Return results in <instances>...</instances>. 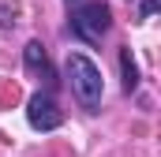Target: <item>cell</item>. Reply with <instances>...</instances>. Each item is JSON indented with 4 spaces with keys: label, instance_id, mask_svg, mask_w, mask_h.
Returning a JSON list of instances; mask_svg holds the SVG:
<instances>
[{
    "label": "cell",
    "instance_id": "obj_1",
    "mask_svg": "<svg viewBox=\"0 0 161 157\" xmlns=\"http://www.w3.org/2000/svg\"><path fill=\"white\" fill-rule=\"evenodd\" d=\"M68 78H71V90H75V97H79L82 109H90V112H97L101 109V94H105V86H101V68L86 56V52H68Z\"/></svg>",
    "mask_w": 161,
    "mask_h": 157
},
{
    "label": "cell",
    "instance_id": "obj_5",
    "mask_svg": "<svg viewBox=\"0 0 161 157\" xmlns=\"http://www.w3.org/2000/svg\"><path fill=\"white\" fill-rule=\"evenodd\" d=\"M120 75H124V90L131 94V90L139 86V64H135L131 49H120Z\"/></svg>",
    "mask_w": 161,
    "mask_h": 157
},
{
    "label": "cell",
    "instance_id": "obj_6",
    "mask_svg": "<svg viewBox=\"0 0 161 157\" xmlns=\"http://www.w3.org/2000/svg\"><path fill=\"white\" fill-rule=\"evenodd\" d=\"M158 4H161V0H142V19H150V15L158 11Z\"/></svg>",
    "mask_w": 161,
    "mask_h": 157
},
{
    "label": "cell",
    "instance_id": "obj_3",
    "mask_svg": "<svg viewBox=\"0 0 161 157\" xmlns=\"http://www.w3.org/2000/svg\"><path fill=\"white\" fill-rule=\"evenodd\" d=\"M26 120H30L34 131H56V127L64 123V112L56 109V101H53L49 94H34V97L26 101Z\"/></svg>",
    "mask_w": 161,
    "mask_h": 157
},
{
    "label": "cell",
    "instance_id": "obj_2",
    "mask_svg": "<svg viewBox=\"0 0 161 157\" xmlns=\"http://www.w3.org/2000/svg\"><path fill=\"white\" fill-rule=\"evenodd\" d=\"M109 23H113V11H109L105 0H86V4H79L71 11V30L82 41H90V45L109 34Z\"/></svg>",
    "mask_w": 161,
    "mask_h": 157
},
{
    "label": "cell",
    "instance_id": "obj_7",
    "mask_svg": "<svg viewBox=\"0 0 161 157\" xmlns=\"http://www.w3.org/2000/svg\"><path fill=\"white\" fill-rule=\"evenodd\" d=\"M68 4H71V0H68Z\"/></svg>",
    "mask_w": 161,
    "mask_h": 157
},
{
    "label": "cell",
    "instance_id": "obj_4",
    "mask_svg": "<svg viewBox=\"0 0 161 157\" xmlns=\"http://www.w3.org/2000/svg\"><path fill=\"white\" fill-rule=\"evenodd\" d=\"M23 60H26L30 71H49V56H45V45H41V41H26Z\"/></svg>",
    "mask_w": 161,
    "mask_h": 157
}]
</instances>
